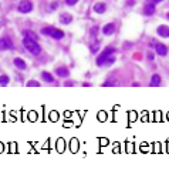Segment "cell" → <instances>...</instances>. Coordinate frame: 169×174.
<instances>
[{
  "instance_id": "obj_1",
  "label": "cell",
  "mask_w": 169,
  "mask_h": 174,
  "mask_svg": "<svg viewBox=\"0 0 169 174\" xmlns=\"http://www.w3.org/2000/svg\"><path fill=\"white\" fill-rule=\"evenodd\" d=\"M23 46H24V49L27 50V51H30V53L34 54V56H38L40 53H41V46L38 44L37 39L31 37V36L27 34V33H24V37H23Z\"/></svg>"
},
{
  "instance_id": "obj_2",
  "label": "cell",
  "mask_w": 169,
  "mask_h": 174,
  "mask_svg": "<svg viewBox=\"0 0 169 174\" xmlns=\"http://www.w3.org/2000/svg\"><path fill=\"white\" fill-rule=\"evenodd\" d=\"M115 51H117V50H115V47H111V46H109V47H107V49H104L102 51H101V54L97 57V66H99V67H101V66H104V64H105V61H107V59H108V57H111V56H114Z\"/></svg>"
},
{
  "instance_id": "obj_3",
  "label": "cell",
  "mask_w": 169,
  "mask_h": 174,
  "mask_svg": "<svg viewBox=\"0 0 169 174\" xmlns=\"http://www.w3.org/2000/svg\"><path fill=\"white\" fill-rule=\"evenodd\" d=\"M33 10V3L30 0H23L20 5L17 6V11L19 13H30Z\"/></svg>"
},
{
  "instance_id": "obj_4",
  "label": "cell",
  "mask_w": 169,
  "mask_h": 174,
  "mask_svg": "<svg viewBox=\"0 0 169 174\" xmlns=\"http://www.w3.org/2000/svg\"><path fill=\"white\" fill-rule=\"evenodd\" d=\"M14 47V44L11 42V39L9 37H1L0 39V50L3 51V50H11Z\"/></svg>"
},
{
  "instance_id": "obj_5",
  "label": "cell",
  "mask_w": 169,
  "mask_h": 174,
  "mask_svg": "<svg viewBox=\"0 0 169 174\" xmlns=\"http://www.w3.org/2000/svg\"><path fill=\"white\" fill-rule=\"evenodd\" d=\"M155 50H156V54L162 56V57L168 54V47L162 43H155Z\"/></svg>"
},
{
  "instance_id": "obj_6",
  "label": "cell",
  "mask_w": 169,
  "mask_h": 174,
  "mask_svg": "<svg viewBox=\"0 0 169 174\" xmlns=\"http://www.w3.org/2000/svg\"><path fill=\"white\" fill-rule=\"evenodd\" d=\"M102 33L105 36H112L115 33V24L114 23H108V24H105L102 27Z\"/></svg>"
},
{
  "instance_id": "obj_7",
  "label": "cell",
  "mask_w": 169,
  "mask_h": 174,
  "mask_svg": "<svg viewBox=\"0 0 169 174\" xmlns=\"http://www.w3.org/2000/svg\"><path fill=\"white\" fill-rule=\"evenodd\" d=\"M156 33H158V36H161V37H169V27L165 26V24H161V26L156 29Z\"/></svg>"
},
{
  "instance_id": "obj_8",
  "label": "cell",
  "mask_w": 169,
  "mask_h": 174,
  "mask_svg": "<svg viewBox=\"0 0 169 174\" xmlns=\"http://www.w3.org/2000/svg\"><path fill=\"white\" fill-rule=\"evenodd\" d=\"M13 63H14V66H16L19 70H22V71L27 69V64H26V61H24L23 59H20V57H16V59L13 60Z\"/></svg>"
},
{
  "instance_id": "obj_9",
  "label": "cell",
  "mask_w": 169,
  "mask_h": 174,
  "mask_svg": "<svg viewBox=\"0 0 169 174\" xmlns=\"http://www.w3.org/2000/svg\"><path fill=\"white\" fill-rule=\"evenodd\" d=\"M142 13H144L145 16H152L153 13H155V5H153V3H147Z\"/></svg>"
},
{
  "instance_id": "obj_10",
  "label": "cell",
  "mask_w": 169,
  "mask_h": 174,
  "mask_svg": "<svg viewBox=\"0 0 169 174\" xmlns=\"http://www.w3.org/2000/svg\"><path fill=\"white\" fill-rule=\"evenodd\" d=\"M55 74L58 77H63V79H66V77L70 76V71L67 67H58V69H55Z\"/></svg>"
},
{
  "instance_id": "obj_11",
  "label": "cell",
  "mask_w": 169,
  "mask_h": 174,
  "mask_svg": "<svg viewBox=\"0 0 169 174\" xmlns=\"http://www.w3.org/2000/svg\"><path fill=\"white\" fill-rule=\"evenodd\" d=\"M105 10H107V5H105V3H102V2H101V3H95V5H94V11H95V13H99V14H101V13H104Z\"/></svg>"
},
{
  "instance_id": "obj_12",
  "label": "cell",
  "mask_w": 169,
  "mask_h": 174,
  "mask_svg": "<svg viewBox=\"0 0 169 174\" xmlns=\"http://www.w3.org/2000/svg\"><path fill=\"white\" fill-rule=\"evenodd\" d=\"M60 22L63 23V24H70V23L73 22V16L68 14V13H63L60 16Z\"/></svg>"
},
{
  "instance_id": "obj_13",
  "label": "cell",
  "mask_w": 169,
  "mask_h": 174,
  "mask_svg": "<svg viewBox=\"0 0 169 174\" xmlns=\"http://www.w3.org/2000/svg\"><path fill=\"white\" fill-rule=\"evenodd\" d=\"M161 84V76L159 74H153L152 77H151V80H149V86L151 87H156Z\"/></svg>"
},
{
  "instance_id": "obj_14",
  "label": "cell",
  "mask_w": 169,
  "mask_h": 174,
  "mask_svg": "<svg viewBox=\"0 0 169 174\" xmlns=\"http://www.w3.org/2000/svg\"><path fill=\"white\" fill-rule=\"evenodd\" d=\"M51 37L55 39V40H61V39L64 37V32H63V30H60V29H53Z\"/></svg>"
},
{
  "instance_id": "obj_15",
  "label": "cell",
  "mask_w": 169,
  "mask_h": 174,
  "mask_svg": "<svg viewBox=\"0 0 169 174\" xmlns=\"http://www.w3.org/2000/svg\"><path fill=\"white\" fill-rule=\"evenodd\" d=\"M41 79H43L44 82H47V83H53V82H54L53 74L49 73V71H43V73H41Z\"/></svg>"
},
{
  "instance_id": "obj_16",
  "label": "cell",
  "mask_w": 169,
  "mask_h": 174,
  "mask_svg": "<svg viewBox=\"0 0 169 174\" xmlns=\"http://www.w3.org/2000/svg\"><path fill=\"white\" fill-rule=\"evenodd\" d=\"M53 29L54 27H43L40 30V33L43 34V36H50L51 37V33H53Z\"/></svg>"
},
{
  "instance_id": "obj_17",
  "label": "cell",
  "mask_w": 169,
  "mask_h": 174,
  "mask_svg": "<svg viewBox=\"0 0 169 174\" xmlns=\"http://www.w3.org/2000/svg\"><path fill=\"white\" fill-rule=\"evenodd\" d=\"M9 76H6V74H3V76H0V86H7L9 84Z\"/></svg>"
},
{
  "instance_id": "obj_18",
  "label": "cell",
  "mask_w": 169,
  "mask_h": 174,
  "mask_svg": "<svg viewBox=\"0 0 169 174\" xmlns=\"http://www.w3.org/2000/svg\"><path fill=\"white\" fill-rule=\"evenodd\" d=\"M26 86L27 87H40V83L36 82V80H30V82H27Z\"/></svg>"
},
{
  "instance_id": "obj_19",
  "label": "cell",
  "mask_w": 169,
  "mask_h": 174,
  "mask_svg": "<svg viewBox=\"0 0 169 174\" xmlns=\"http://www.w3.org/2000/svg\"><path fill=\"white\" fill-rule=\"evenodd\" d=\"M114 61H115V57H114V56H111V57L107 59V61H105V64H104V66H107V67H108V66H111Z\"/></svg>"
},
{
  "instance_id": "obj_20",
  "label": "cell",
  "mask_w": 169,
  "mask_h": 174,
  "mask_svg": "<svg viewBox=\"0 0 169 174\" xmlns=\"http://www.w3.org/2000/svg\"><path fill=\"white\" fill-rule=\"evenodd\" d=\"M80 0H66V5L67 6H74V5H77Z\"/></svg>"
},
{
  "instance_id": "obj_21",
  "label": "cell",
  "mask_w": 169,
  "mask_h": 174,
  "mask_svg": "<svg viewBox=\"0 0 169 174\" xmlns=\"http://www.w3.org/2000/svg\"><path fill=\"white\" fill-rule=\"evenodd\" d=\"M98 50H99L98 46H91V53H93V54H95V53H97Z\"/></svg>"
},
{
  "instance_id": "obj_22",
  "label": "cell",
  "mask_w": 169,
  "mask_h": 174,
  "mask_svg": "<svg viewBox=\"0 0 169 174\" xmlns=\"http://www.w3.org/2000/svg\"><path fill=\"white\" fill-rule=\"evenodd\" d=\"M97 32H98V27H97V26H95V27H93L91 29V36H97Z\"/></svg>"
},
{
  "instance_id": "obj_23",
  "label": "cell",
  "mask_w": 169,
  "mask_h": 174,
  "mask_svg": "<svg viewBox=\"0 0 169 174\" xmlns=\"http://www.w3.org/2000/svg\"><path fill=\"white\" fill-rule=\"evenodd\" d=\"M57 6H58L57 3H53V5H51V6L49 7V11H54L55 9H57Z\"/></svg>"
},
{
  "instance_id": "obj_24",
  "label": "cell",
  "mask_w": 169,
  "mask_h": 174,
  "mask_svg": "<svg viewBox=\"0 0 169 174\" xmlns=\"http://www.w3.org/2000/svg\"><path fill=\"white\" fill-rule=\"evenodd\" d=\"M161 2H164V0H147V3H153V5H158Z\"/></svg>"
},
{
  "instance_id": "obj_25",
  "label": "cell",
  "mask_w": 169,
  "mask_h": 174,
  "mask_svg": "<svg viewBox=\"0 0 169 174\" xmlns=\"http://www.w3.org/2000/svg\"><path fill=\"white\" fill-rule=\"evenodd\" d=\"M102 86H104V87H107V86H115V82H105V83H102Z\"/></svg>"
},
{
  "instance_id": "obj_26",
  "label": "cell",
  "mask_w": 169,
  "mask_h": 174,
  "mask_svg": "<svg viewBox=\"0 0 169 174\" xmlns=\"http://www.w3.org/2000/svg\"><path fill=\"white\" fill-rule=\"evenodd\" d=\"M148 60H152L153 61V59H155V56H153V53H148Z\"/></svg>"
},
{
  "instance_id": "obj_27",
  "label": "cell",
  "mask_w": 169,
  "mask_h": 174,
  "mask_svg": "<svg viewBox=\"0 0 169 174\" xmlns=\"http://www.w3.org/2000/svg\"><path fill=\"white\" fill-rule=\"evenodd\" d=\"M126 5H128V6H134V5H135V2H134V0H128V2H126Z\"/></svg>"
},
{
  "instance_id": "obj_28",
  "label": "cell",
  "mask_w": 169,
  "mask_h": 174,
  "mask_svg": "<svg viewBox=\"0 0 169 174\" xmlns=\"http://www.w3.org/2000/svg\"><path fill=\"white\" fill-rule=\"evenodd\" d=\"M166 17H168V19H169V13H168V14H166Z\"/></svg>"
}]
</instances>
